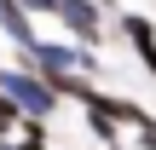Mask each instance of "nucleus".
<instances>
[{
	"label": "nucleus",
	"instance_id": "f257e3e1",
	"mask_svg": "<svg viewBox=\"0 0 156 150\" xmlns=\"http://www.w3.org/2000/svg\"><path fill=\"white\" fill-rule=\"evenodd\" d=\"M52 12H58L87 46H98V6H93V0H52Z\"/></svg>",
	"mask_w": 156,
	"mask_h": 150
},
{
	"label": "nucleus",
	"instance_id": "f03ea898",
	"mask_svg": "<svg viewBox=\"0 0 156 150\" xmlns=\"http://www.w3.org/2000/svg\"><path fill=\"white\" fill-rule=\"evenodd\" d=\"M0 29H6V35H12L17 46H35V35H29V17H23V12H17L12 0H0Z\"/></svg>",
	"mask_w": 156,
	"mask_h": 150
},
{
	"label": "nucleus",
	"instance_id": "7ed1b4c3",
	"mask_svg": "<svg viewBox=\"0 0 156 150\" xmlns=\"http://www.w3.org/2000/svg\"><path fill=\"white\" fill-rule=\"evenodd\" d=\"M17 12H52V0H12Z\"/></svg>",
	"mask_w": 156,
	"mask_h": 150
}]
</instances>
